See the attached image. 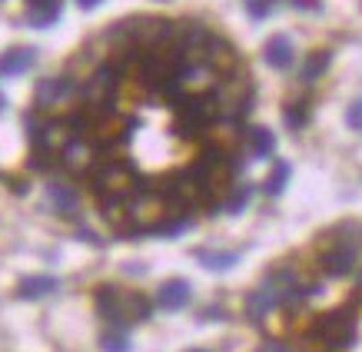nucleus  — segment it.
I'll return each instance as SVG.
<instances>
[{
    "mask_svg": "<svg viewBox=\"0 0 362 352\" xmlns=\"http://www.w3.org/2000/svg\"><path fill=\"white\" fill-rule=\"evenodd\" d=\"M346 123H349L352 130H362V97L349 103V110H346Z\"/></svg>",
    "mask_w": 362,
    "mask_h": 352,
    "instance_id": "nucleus-23",
    "label": "nucleus"
},
{
    "mask_svg": "<svg viewBox=\"0 0 362 352\" xmlns=\"http://www.w3.org/2000/svg\"><path fill=\"white\" fill-rule=\"evenodd\" d=\"M236 259H240V256L226 253V250H199L197 253V263L203 266V269H213V273H223V269L236 266Z\"/></svg>",
    "mask_w": 362,
    "mask_h": 352,
    "instance_id": "nucleus-16",
    "label": "nucleus"
},
{
    "mask_svg": "<svg viewBox=\"0 0 362 352\" xmlns=\"http://www.w3.org/2000/svg\"><path fill=\"white\" fill-rule=\"evenodd\" d=\"M289 173H293V166L289 163H276V170L269 173V180H266V196H279L286 189V183H289Z\"/></svg>",
    "mask_w": 362,
    "mask_h": 352,
    "instance_id": "nucleus-18",
    "label": "nucleus"
},
{
    "mask_svg": "<svg viewBox=\"0 0 362 352\" xmlns=\"http://www.w3.org/2000/svg\"><path fill=\"white\" fill-rule=\"evenodd\" d=\"M187 352H206V349H187Z\"/></svg>",
    "mask_w": 362,
    "mask_h": 352,
    "instance_id": "nucleus-29",
    "label": "nucleus"
},
{
    "mask_svg": "<svg viewBox=\"0 0 362 352\" xmlns=\"http://www.w3.org/2000/svg\"><path fill=\"white\" fill-rule=\"evenodd\" d=\"M4 107H7V100H4V93H0V110H4Z\"/></svg>",
    "mask_w": 362,
    "mask_h": 352,
    "instance_id": "nucleus-28",
    "label": "nucleus"
},
{
    "mask_svg": "<svg viewBox=\"0 0 362 352\" xmlns=\"http://www.w3.org/2000/svg\"><path fill=\"white\" fill-rule=\"evenodd\" d=\"M313 336L319 342H326L329 349H346L356 339V312L349 306L329 309L326 316H319L316 326H313Z\"/></svg>",
    "mask_w": 362,
    "mask_h": 352,
    "instance_id": "nucleus-4",
    "label": "nucleus"
},
{
    "mask_svg": "<svg viewBox=\"0 0 362 352\" xmlns=\"http://www.w3.org/2000/svg\"><path fill=\"white\" fill-rule=\"evenodd\" d=\"M176 110H180V133L183 136H197L209 127V123L216 120V97L213 93H180V103H176Z\"/></svg>",
    "mask_w": 362,
    "mask_h": 352,
    "instance_id": "nucleus-3",
    "label": "nucleus"
},
{
    "mask_svg": "<svg viewBox=\"0 0 362 352\" xmlns=\"http://www.w3.org/2000/svg\"><path fill=\"white\" fill-rule=\"evenodd\" d=\"M27 4H30V11H27V23L30 27H50V23H57L60 11H64L60 0H27Z\"/></svg>",
    "mask_w": 362,
    "mask_h": 352,
    "instance_id": "nucleus-14",
    "label": "nucleus"
},
{
    "mask_svg": "<svg viewBox=\"0 0 362 352\" xmlns=\"http://www.w3.org/2000/svg\"><path fill=\"white\" fill-rule=\"evenodd\" d=\"M276 0H246V11H250L252 20H266L269 17V11H273Z\"/></svg>",
    "mask_w": 362,
    "mask_h": 352,
    "instance_id": "nucleus-22",
    "label": "nucleus"
},
{
    "mask_svg": "<svg viewBox=\"0 0 362 352\" xmlns=\"http://www.w3.org/2000/svg\"><path fill=\"white\" fill-rule=\"evenodd\" d=\"M329 60H332L329 50H319V54L309 57V60H306V70H303V83H313V80L322 77V70L329 66Z\"/></svg>",
    "mask_w": 362,
    "mask_h": 352,
    "instance_id": "nucleus-19",
    "label": "nucleus"
},
{
    "mask_svg": "<svg viewBox=\"0 0 362 352\" xmlns=\"http://www.w3.org/2000/svg\"><path fill=\"white\" fill-rule=\"evenodd\" d=\"M250 143H252V153L259 156V160H266V156H273L276 140H273V133L266 130V127H256V130L250 133Z\"/></svg>",
    "mask_w": 362,
    "mask_h": 352,
    "instance_id": "nucleus-17",
    "label": "nucleus"
},
{
    "mask_svg": "<svg viewBox=\"0 0 362 352\" xmlns=\"http://www.w3.org/2000/svg\"><path fill=\"white\" fill-rule=\"evenodd\" d=\"M74 80L70 77H47L37 83V107H44V110H50V107H60V103H66V100L74 97Z\"/></svg>",
    "mask_w": 362,
    "mask_h": 352,
    "instance_id": "nucleus-7",
    "label": "nucleus"
},
{
    "mask_svg": "<svg viewBox=\"0 0 362 352\" xmlns=\"http://www.w3.org/2000/svg\"><path fill=\"white\" fill-rule=\"evenodd\" d=\"M352 266H356V246L352 242H339L336 250L322 256V269L329 276H346L352 273Z\"/></svg>",
    "mask_w": 362,
    "mask_h": 352,
    "instance_id": "nucleus-12",
    "label": "nucleus"
},
{
    "mask_svg": "<svg viewBox=\"0 0 362 352\" xmlns=\"http://www.w3.org/2000/svg\"><path fill=\"white\" fill-rule=\"evenodd\" d=\"M197 180H199V189L206 196H220L223 189L233 187V166H230V156H223L216 146H209L206 153L199 156L197 163Z\"/></svg>",
    "mask_w": 362,
    "mask_h": 352,
    "instance_id": "nucleus-5",
    "label": "nucleus"
},
{
    "mask_svg": "<svg viewBox=\"0 0 362 352\" xmlns=\"http://www.w3.org/2000/svg\"><path fill=\"white\" fill-rule=\"evenodd\" d=\"M286 123H289L293 130H303L309 123V103H289V107H286Z\"/></svg>",
    "mask_w": 362,
    "mask_h": 352,
    "instance_id": "nucleus-21",
    "label": "nucleus"
},
{
    "mask_svg": "<svg viewBox=\"0 0 362 352\" xmlns=\"http://www.w3.org/2000/svg\"><path fill=\"white\" fill-rule=\"evenodd\" d=\"M263 57H266V64L273 66V70H286V66L293 64V57H296V50H293V40L279 33V37H273V40L266 44Z\"/></svg>",
    "mask_w": 362,
    "mask_h": 352,
    "instance_id": "nucleus-13",
    "label": "nucleus"
},
{
    "mask_svg": "<svg viewBox=\"0 0 362 352\" xmlns=\"http://www.w3.org/2000/svg\"><path fill=\"white\" fill-rule=\"evenodd\" d=\"M189 296H193V286H189L187 279H170V283L160 286L156 303H160V309H166V312H176V309L187 306Z\"/></svg>",
    "mask_w": 362,
    "mask_h": 352,
    "instance_id": "nucleus-9",
    "label": "nucleus"
},
{
    "mask_svg": "<svg viewBox=\"0 0 362 352\" xmlns=\"http://www.w3.org/2000/svg\"><path fill=\"white\" fill-rule=\"evenodd\" d=\"M90 160H93V150H90V143L83 140V136H70L64 146H60V163L66 166V170H87Z\"/></svg>",
    "mask_w": 362,
    "mask_h": 352,
    "instance_id": "nucleus-11",
    "label": "nucleus"
},
{
    "mask_svg": "<svg viewBox=\"0 0 362 352\" xmlns=\"http://www.w3.org/2000/svg\"><path fill=\"white\" fill-rule=\"evenodd\" d=\"M100 346H103V352H130V339H127L123 329L103 332V336H100Z\"/></svg>",
    "mask_w": 362,
    "mask_h": 352,
    "instance_id": "nucleus-20",
    "label": "nucleus"
},
{
    "mask_svg": "<svg viewBox=\"0 0 362 352\" xmlns=\"http://www.w3.org/2000/svg\"><path fill=\"white\" fill-rule=\"evenodd\" d=\"M246 199H250V193H240V196H233V206H230V213H240V209L246 206Z\"/></svg>",
    "mask_w": 362,
    "mask_h": 352,
    "instance_id": "nucleus-25",
    "label": "nucleus"
},
{
    "mask_svg": "<svg viewBox=\"0 0 362 352\" xmlns=\"http://www.w3.org/2000/svg\"><path fill=\"white\" fill-rule=\"evenodd\" d=\"M100 4H103V0H77V7H80V11H97Z\"/></svg>",
    "mask_w": 362,
    "mask_h": 352,
    "instance_id": "nucleus-26",
    "label": "nucleus"
},
{
    "mask_svg": "<svg viewBox=\"0 0 362 352\" xmlns=\"http://www.w3.org/2000/svg\"><path fill=\"white\" fill-rule=\"evenodd\" d=\"M296 7H303V11H319V0H293Z\"/></svg>",
    "mask_w": 362,
    "mask_h": 352,
    "instance_id": "nucleus-27",
    "label": "nucleus"
},
{
    "mask_svg": "<svg viewBox=\"0 0 362 352\" xmlns=\"http://www.w3.org/2000/svg\"><path fill=\"white\" fill-rule=\"evenodd\" d=\"M259 352H296L289 342H283V339H266L263 346H259Z\"/></svg>",
    "mask_w": 362,
    "mask_h": 352,
    "instance_id": "nucleus-24",
    "label": "nucleus"
},
{
    "mask_svg": "<svg viewBox=\"0 0 362 352\" xmlns=\"http://www.w3.org/2000/svg\"><path fill=\"white\" fill-rule=\"evenodd\" d=\"M57 283L54 276H27L21 286H17V296L21 299H40V296H50V293H57Z\"/></svg>",
    "mask_w": 362,
    "mask_h": 352,
    "instance_id": "nucleus-15",
    "label": "nucleus"
},
{
    "mask_svg": "<svg viewBox=\"0 0 362 352\" xmlns=\"http://www.w3.org/2000/svg\"><path fill=\"white\" fill-rule=\"evenodd\" d=\"M93 189H97V196L103 199V206H110V203H127V199L140 189V176L133 170L130 163H123V160H107V163H100L93 170Z\"/></svg>",
    "mask_w": 362,
    "mask_h": 352,
    "instance_id": "nucleus-2",
    "label": "nucleus"
},
{
    "mask_svg": "<svg viewBox=\"0 0 362 352\" xmlns=\"http://www.w3.org/2000/svg\"><path fill=\"white\" fill-rule=\"evenodd\" d=\"M47 203H50V209L60 213V216H77L80 213L77 189H70L66 183H50V187H47Z\"/></svg>",
    "mask_w": 362,
    "mask_h": 352,
    "instance_id": "nucleus-10",
    "label": "nucleus"
},
{
    "mask_svg": "<svg viewBox=\"0 0 362 352\" xmlns=\"http://www.w3.org/2000/svg\"><path fill=\"white\" fill-rule=\"evenodd\" d=\"M97 309L107 322H113L117 329H127L130 322H143L150 316V299L130 289L117 286H100L97 289Z\"/></svg>",
    "mask_w": 362,
    "mask_h": 352,
    "instance_id": "nucleus-1",
    "label": "nucleus"
},
{
    "mask_svg": "<svg viewBox=\"0 0 362 352\" xmlns=\"http://www.w3.org/2000/svg\"><path fill=\"white\" fill-rule=\"evenodd\" d=\"M37 64V50L33 47H11L0 54V77H21Z\"/></svg>",
    "mask_w": 362,
    "mask_h": 352,
    "instance_id": "nucleus-8",
    "label": "nucleus"
},
{
    "mask_svg": "<svg viewBox=\"0 0 362 352\" xmlns=\"http://www.w3.org/2000/svg\"><path fill=\"white\" fill-rule=\"evenodd\" d=\"M117 70L113 66H100L97 74L90 77V83L83 87V97H87V103H90V110H97V113H103V110H110V103H113V90H117Z\"/></svg>",
    "mask_w": 362,
    "mask_h": 352,
    "instance_id": "nucleus-6",
    "label": "nucleus"
}]
</instances>
